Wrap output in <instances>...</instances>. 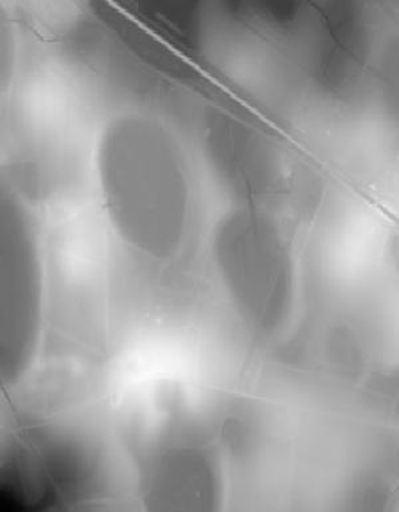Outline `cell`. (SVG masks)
Wrapping results in <instances>:
<instances>
[{
    "mask_svg": "<svg viewBox=\"0 0 399 512\" xmlns=\"http://www.w3.org/2000/svg\"><path fill=\"white\" fill-rule=\"evenodd\" d=\"M88 193L115 239L155 265L179 260L203 215L205 183L191 135L144 104L104 110L92 126Z\"/></svg>",
    "mask_w": 399,
    "mask_h": 512,
    "instance_id": "obj_1",
    "label": "cell"
},
{
    "mask_svg": "<svg viewBox=\"0 0 399 512\" xmlns=\"http://www.w3.org/2000/svg\"><path fill=\"white\" fill-rule=\"evenodd\" d=\"M278 205L224 200L209 235V257L233 308L256 332L276 333L297 294V258Z\"/></svg>",
    "mask_w": 399,
    "mask_h": 512,
    "instance_id": "obj_2",
    "label": "cell"
},
{
    "mask_svg": "<svg viewBox=\"0 0 399 512\" xmlns=\"http://www.w3.org/2000/svg\"><path fill=\"white\" fill-rule=\"evenodd\" d=\"M191 139L205 183H211L221 199L278 205L292 193L288 151L255 123L209 106L197 118Z\"/></svg>",
    "mask_w": 399,
    "mask_h": 512,
    "instance_id": "obj_3",
    "label": "cell"
},
{
    "mask_svg": "<svg viewBox=\"0 0 399 512\" xmlns=\"http://www.w3.org/2000/svg\"><path fill=\"white\" fill-rule=\"evenodd\" d=\"M44 264L34 217L8 195L2 224V368L8 382L27 372L38 352Z\"/></svg>",
    "mask_w": 399,
    "mask_h": 512,
    "instance_id": "obj_4",
    "label": "cell"
},
{
    "mask_svg": "<svg viewBox=\"0 0 399 512\" xmlns=\"http://www.w3.org/2000/svg\"><path fill=\"white\" fill-rule=\"evenodd\" d=\"M144 501L159 510H209L216 502L217 479L201 447L187 442L156 446L141 466Z\"/></svg>",
    "mask_w": 399,
    "mask_h": 512,
    "instance_id": "obj_5",
    "label": "cell"
}]
</instances>
